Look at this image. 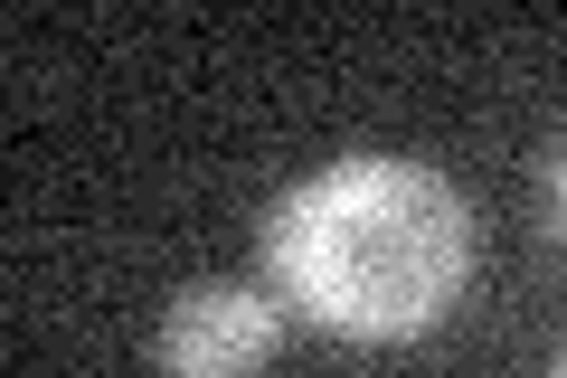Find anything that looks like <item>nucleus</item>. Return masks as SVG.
I'll use <instances>...</instances> for the list:
<instances>
[{
  "instance_id": "nucleus-1",
  "label": "nucleus",
  "mask_w": 567,
  "mask_h": 378,
  "mask_svg": "<svg viewBox=\"0 0 567 378\" xmlns=\"http://www.w3.org/2000/svg\"><path fill=\"white\" fill-rule=\"evenodd\" d=\"M265 284L312 331L398 350L445 331L473 284V208L445 171L398 152H350L293 180L265 218Z\"/></svg>"
},
{
  "instance_id": "nucleus-2",
  "label": "nucleus",
  "mask_w": 567,
  "mask_h": 378,
  "mask_svg": "<svg viewBox=\"0 0 567 378\" xmlns=\"http://www.w3.org/2000/svg\"><path fill=\"white\" fill-rule=\"evenodd\" d=\"M284 340V303L256 284H189L162 313V369L171 378H265Z\"/></svg>"
},
{
  "instance_id": "nucleus-3",
  "label": "nucleus",
  "mask_w": 567,
  "mask_h": 378,
  "mask_svg": "<svg viewBox=\"0 0 567 378\" xmlns=\"http://www.w3.org/2000/svg\"><path fill=\"white\" fill-rule=\"evenodd\" d=\"M548 237L567 246V142H558V161H548Z\"/></svg>"
},
{
  "instance_id": "nucleus-4",
  "label": "nucleus",
  "mask_w": 567,
  "mask_h": 378,
  "mask_svg": "<svg viewBox=\"0 0 567 378\" xmlns=\"http://www.w3.org/2000/svg\"><path fill=\"white\" fill-rule=\"evenodd\" d=\"M548 378H567V350H558V359H548Z\"/></svg>"
}]
</instances>
